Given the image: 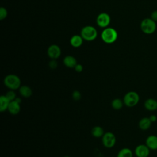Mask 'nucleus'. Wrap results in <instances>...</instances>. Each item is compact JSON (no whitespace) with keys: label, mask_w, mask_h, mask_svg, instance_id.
<instances>
[{"label":"nucleus","mask_w":157,"mask_h":157,"mask_svg":"<svg viewBox=\"0 0 157 157\" xmlns=\"http://www.w3.org/2000/svg\"><path fill=\"white\" fill-rule=\"evenodd\" d=\"M110 23V17L108 13L102 12L98 15L96 18V23L99 27L105 28L108 27Z\"/></svg>","instance_id":"0eeeda50"},{"label":"nucleus","mask_w":157,"mask_h":157,"mask_svg":"<svg viewBox=\"0 0 157 157\" xmlns=\"http://www.w3.org/2000/svg\"><path fill=\"white\" fill-rule=\"evenodd\" d=\"M61 54L60 47L56 45L52 44L50 45L47 49V55L52 59H56L58 58Z\"/></svg>","instance_id":"6e6552de"},{"label":"nucleus","mask_w":157,"mask_h":157,"mask_svg":"<svg viewBox=\"0 0 157 157\" xmlns=\"http://www.w3.org/2000/svg\"><path fill=\"white\" fill-rule=\"evenodd\" d=\"M144 107L147 110L155 111L157 109V101L153 98H148L145 101Z\"/></svg>","instance_id":"9b49d317"},{"label":"nucleus","mask_w":157,"mask_h":157,"mask_svg":"<svg viewBox=\"0 0 157 157\" xmlns=\"http://www.w3.org/2000/svg\"><path fill=\"white\" fill-rule=\"evenodd\" d=\"M151 123L152 122L150 120L149 117H144L140 120L139 122V127L140 129L145 131L150 128Z\"/></svg>","instance_id":"4468645a"},{"label":"nucleus","mask_w":157,"mask_h":157,"mask_svg":"<svg viewBox=\"0 0 157 157\" xmlns=\"http://www.w3.org/2000/svg\"><path fill=\"white\" fill-rule=\"evenodd\" d=\"M140 27L144 33L146 34H151L156 31V22L151 18H146L142 20Z\"/></svg>","instance_id":"20e7f679"},{"label":"nucleus","mask_w":157,"mask_h":157,"mask_svg":"<svg viewBox=\"0 0 157 157\" xmlns=\"http://www.w3.org/2000/svg\"><path fill=\"white\" fill-rule=\"evenodd\" d=\"M83 39L81 36L79 35H74L70 39L71 45L75 48L80 47L83 44Z\"/></svg>","instance_id":"2eb2a0df"},{"label":"nucleus","mask_w":157,"mask_h":157,"mask_svg":"<svg viewBox=\"0 0 157 157\" xmlns=\"http://www.w3.org/2000/svg\"><path fill=\"white\" fill-rule=\"evenodd\" d=\"M63 157H70V156H63Z\"/></svg>","instance_id":"c85d7f7f"},{"label":"nucleus","mask_w":157,"mask_h":157,"mask_svg":"<svg viewBox=\"0 0 157 157\" xmlns=\"http://www.w3.org/2000/svg\"><path fill=\"white\" fill-rule=\"evenodd\" d=\"M48 66L50 67V68L52 69H55L58 66V63L55 59H52L48 63Z\"/></svg>","instance_id":"b1692460"},{"label":"nucleus","mask_w":157,"mask_h":157,"mask_svg":"<svg viewBox=\"0 0 157 157\" xmlns=\"http://www.w3.org/2000/svg\"><path fill=\"white\" fill-rule=\"evenodd\" d=\"M145 144L150 148V150H157V136L155 135L149 136L146 139Z\"/></svg>","instance_id":"9d476101"},{"label":"nucleus","mask_w":157,"mask_h":157,"mask_svg":"<svg viewBox=\"0 0 157 157\" xmlns=\"http://www.w3.org/2000/svg\"><path fill=\"white\" fill-rule=\"evenodd\" d=\"M80 36L86 41H93L98 36V32L96 28L88 25L84 26L80 32Z\"/></svg>","instance_id":"39448f33"},{"label":"nucleus","mask_w":157,"mask_h":157,"mask_svg":"<svg viewBox=\"0 0 157 157\" xmlns=\"http://www.w3.org/2000/svg\"><path fill=\"white\" fill-rule=\"evenodd\" d=\"M18 90L21 96L26 98H29L33 94V91L31 88L27 85L21 86L18 89Z\"/></svg>","instance_id":"dca6fc26"},{"label":"nucleus","mask_w":157,"mask_h":157,"mask_svg":"<svg viewBox=\"0 0 157 157\" xmlns=\"http://www.w3.org/2000/svg\"><path fill=\"white\" fill-rule=\"evenodd\" d=\"M150 120H151V121L152 123L153 122H155L156 120H157V117L155 115H151L150 117H149Z\"/></svg>","instance_id":"bb28decb"},{"label":"nucleus","mask_w":157,"mask_h":157,"mask_svg":"<svg viewBox=\"0 0 157 157\" xmlns=\"http://www.w3.org/2000/svg\"><path fill=\"white\" fill-rule=\"evenodd\" d=\"M14 101H15L16 102H17L19 103V104H20V103L21 102V98H16Z\"/></svg>","instance_id":"cd10ccee"},{"label":"nucleus","mask_w":157,"mask_h":157,"mask_svg":"<svg viewBox=\"0 0 157 157\" xmlns=\"http://www.w3.org/2000/svg\"><path fill=\"white\" fill-rule=\"evenodd\" d=\"M124 102L123 101H122L121 99L119 98H115L113 99L111 102V105L113 109L115 110H120L121 109L123 106Z\"/></svg>","instance_id":"aec40b11"},{"label":"nucleus","mask_w":157,"mask_h":157,"mask_svg":"<svg viewBox=\"0 0 157 157\" xmlns=\"http://www.w3.org/2000/svg\"><path fill=\"white\" fill-rule=\"evenodd\" d=\"M72 99L75 101H79L81 98V93L78 90H75L72 94Z\"/></svg>","instance_id":"5701e85b"},{"label":"nucleus","mask_w":157,"mask_h":157,"mask_svg":"<svg viewBox=\"0 0 157 157\" xmlns=\"http://www.w3.org/2000/svg\"><path fill=\"white\" fill-rule=\"evenodd\" d=\"M63 63L67 67L69 68H74L77 64L75 58L71 55L66 56L63 59Z\"/></svg>","instance_id":"ddd939ff"},{"label":"nucleus","mask_w":157,"mask_h":157,"mask_svg":"<svg viewBox=\"0 0 157 157\" xmlns=\"http://www.w3.org/2000/svg\"><path fill=\"white\" fill-rule=\"evenodd\" d=\"M7 98L10 101H14L15 99L17 98L16 97V93L14 91V90H10V91H7L5 95Z\"/></svg>","instance_id":"412c9836"},{"label":"nucleus","mask_w":157,"mask_h":157,"mask_svg":"<svg viewBox=\"0 0 157 157\" xmlns=\"http://www.w3.org/2000/svg\"><path fill=\"white\" fill-rule=\"evenodd\" d=\"M151 18L155 22L157 21V10H154L151 13Z\"/></svg>","instance_id":"a878e982"},{"label":"nucleus","mask_w":157,"mask_h":157,"mask_svg":"<svg viewBox=\"0 0 157 157\" xmlns=\"http://www.w3.org/2000/svg\"><path fill=\"white\" fill-rule=\"evenodd\" d=\"M140 99L139 94L134 91H130L125 94L123 97L124 104L128 107H132L136 106Z\"/></svg>","instance_id":"7ed1b4c3"},{"label":"nucleus","mask_w":157,"mask_h":157,"mask_svg":"<svg viewBox=\"0 0 157 157\" xmlns=\"http://www.w3.org/2000/svg\"><path fill=\"white\" fill-rule=\"evenodd\" d=\"M20 104L18 103L15 101H10L7 110L12 115H17L18 114L20 111Z\"/></svg>","instance_id":"f8f14e48"},{"label":"nucleus","mask_w":157,"mask_h":157,"mask_svg":"<svg viewBox=\"0 0 157 157\" xmlns=\"http://www.w3.org/2000/svg\"><path fill=\"white\" fill-rule=\"evenodd\" d=\"M101 37L105 43L112 44L117 40L118 38V33L114 28L107 27L102 31Z\"/></svg>","instance_id":"f03ea898"},{"label":"nucleus","mask_w":157,"mask_h":157,"mask_svg":"<svg viewBox=\"0 0 157 157\" xmlns=\"http://www.w3.org/2000/svg\"><path fill=\"white\" fill-rule=\"evenodd\" d=\"M4 84L9 89L15 90L21 86V80L17 75L8 74L4 78Z\"/></svg>","instance_id":"f257e3e1"},{"label":"nucleus","mask_w":157,"mask_h":157,"mask_svg":"<svg viewBox=\"0 0 157 157\" xmlns=\"http://www.w3.org/2000/svg\"><path fill=\"white\" fill-rule=\"evenodd\" d=\"M7 16V11L6 8L1 7L0 8V20H2L5 19Z\"/></svg>","instance_id":"4be33fe9"},{"label":"nucleus","mask_w":157,"mask_h":157,"mask_svg":"<svg viewBox=\"0 0 157 157\" xmlns=\"http://www.w3.org/2000/svg\"><path fill=\"white\" fill-rule=\"evenodd\" d=\"M74 69L77 72H81L83 71V66L82 64H77L76 66L74 67Z\"/></svg>","instance_id":"393cba45"},{"label":"nucleus","mask_w":157,"mask_h":157,"mask_svg":"<svg viewBox=\"0 0 157 157\" xmlns=\"http://www.w3.org/2000/svg\"><path fill=\"white\" fill-rule=\"evenodd\" d=\"M10 102V101L5 95H1L0 97V111L3 112L7 110Z\"/></svg>","instance_id":"f3484780"},{"label":"nucleus","mask_w":157,"mask_h":157,"mask_svg":"<svg viewBox=\"0 0 157 157\" xmlns=\"http://www.w3.org/2000/svg\"><path fill=\"white\" fill-rule=\"evenodd\" d=\"M102 142L103 145L108 148L113 147L116 143V137L113 133L107 132L102 137Z\"/></svg>","instance_id":"423d86ee"},{"label":"nucleus","mask_w":157,"mask_h":157,"mask_svg":"<svg viewBox=\"0 0 157 157\" xmlns=\"http://www.w3.org/2000/svg\"><path fill=\"white\" fill-rule=\"evenodd\" d=\"M104 134V131L103 128L99 126H96L91 129V134L94 137H102Z\"/></svg>","instance_id":"a211bd4d"},{"label":"nucleus","mask_w":157,"mask_h":157,"mask_svg":"<svg viewBox=\"0 0 157 157\" xmlns=\"http://www.w3.org/2000/svg\"><path fill=\"white\" fill-rule=\"evenodd\" d=\"M132 150L129 148H123L117 153V157H132Z\"/></svg>","instance_id":"6ab92c4d"},{"label":"nucleus","mask_w":157,"mask_h":157,"mask_svg":"<svg viewBox=\"0 0 157 157\" xmlns=\"http://www.w3.org/2000/svg\"><path fill=\"white\" fill-rule=\"evenodd\" d=\"M150 150L146 144H140L136 147L134 153L137 157H148L150 155Z\"/></svg>","instance_id":"1a4fd4ad"}]
</instances>
